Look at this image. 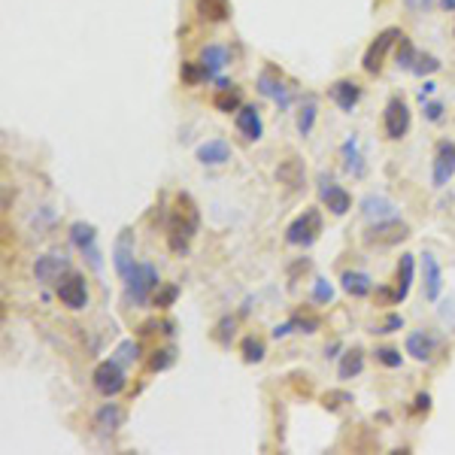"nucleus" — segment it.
<instances>
[{"mask_svg":"<svg viewBox=\"0 0 455 455\" xmlns=\"http://www.w3.org/2000/svg\"><path fill=\"white\" fill-rule=\"evenodd\" d=\"M319 234H322V216H319V210H304L301 216H297L292 225L286 228V240L292 246H313Z\"/></svg>","mask_w":455,"mask_h":455,"instance_id":"f257e3e1","label":"nucleus"},{"mask_svg":"<svg viewBox=\"0 0 455 455\" xmlns=\"http://www.w3.org/2000/svg\"><path fill=\"white\" fill-rule=\"evenodd\" d=\"M125 283H128V301H134V304H146V297L158 288V270L152 267V264H137L134 270L125 276Z\"/></svg>","mask_w":455,"mask_h":455,"instance_id":"f03ea898","label":"nucleus"},{"mask_svg":"<svg viewBox=\"0 0 455 455\" xmlns=\"http://www.w3.org/2000/svg\"><path fill=\"white\" fill-rule=\"evenodd\" d=\"M91 379H94V388L104 395V398H113V395H119L122 388H125V383H128L125 367H122L115 358L97 364L94 374H91Z\"/></svg>","mask_w":455,"mask_h":455,"instance_id":"7ed1b4c3","label":"nucleus"},{"mask_svg":"<svg viewBox=\"0 0 455 455\" xmlns=\"http://www.w3.org/2000/svg\"><path fill=\"white\" fill-rule=\"evenodd\" d=\"M70 240H73V246H76V249L88 258L91 267H94V270L104 267L101 249H97V231H94V225H88V222H73V225H70Z\"/></svg>","mask_w":455,"mask_h":455,"instance_id":"20e7f679","label":"nucleus"},{"mask_svg":"<svg viewBox=\"0 0 455 455\" xmlns=\"http://www.w3.org/2000/svg\"><path fill=\"white\" fill-rule=\"evenodd\" d=\"M67 273H70V261H67V255H64V252L40 255L37 264H34V276H37V283H43V286L61 283Z\"/></svg>","mask_w":455,"mask_h":455,"instance_id":"39448f33","label":"nucleus"},{"mask_svg":"<svg viewBox=\"0 0 455 455\" xmlns=\"http://www.w3.org/2000/svg\"><path fill=\"white\" fill-rule=\"evenodd\" d=\"M407 237V225L398 219H388V222H377L374 228L364 234V243L367 246H395Z\"/></svg>","mask_w":455,"mask_h":455,"instance_id":"423d86ee","label":"nucleus"},{"mask_svg":"<svg viewBox=\"0 0 455 455\" xmlns=\"http://www.w3.org/2000/svg\"><path fill=\"white\" fill-rule=\"evenodd\" d=\"M404 34L401 31H395V28H388V31H383L374 43L367 46V52H364V70L367 73H379V67H383V58H386V52L392 49L395 43H398Z\"/></svg>","mask_w":455,"mask_h":455,"instance_id":"0eeeda50","label":"nucleus"},{"mask_svg":"<svg viewBox=\"0 0 455 455\" xmlns=\"http://www.w3.org/2000/svg\"><path fill=\"white\" fill-rule=\"evenodd\" d=\"M58 297H61L64 307L70 310H82L88 304V288H85V279L79 273H67V276L58 283Z\"/></svg>","mask_w":455,"mask_h":455,"instance_id":"6e6552de","label":"nucleus"},{"mask_svg":"<svg viewBox=\"0 0 455 455\" xmlns=\"http://www.w3.org/2000/svg\"><path fill=\"white\" fill-rule=\"evenodd\" d=\"M410 131V106L401 97H392L386 104V134L388 140H401Z\"/></svg>","mask_w":455,"mask_h":455,"instance_id":"1a4fd4ad","label":"nucleus"},{"mask_svg":"<svg viewBox=\"0 0 455 455\" xmlns=\"http://www.w3.org/2000/svg\"><path fill=\"white\" fill-rule=\"evenodd\" d=\"M452 176H455V143L443 140V143H437L434 152V185L437 188L449 185Z\"/></svg>","mask_w":455,"mask_h":455,"instance_id":"9d476101","label":"nucleus"},{"mask_svg":"<svg viewBox=\"0 0 455 455\" xmlns=\"http://www.w3.org/2000/svg\"><path fill=\"white\" fill-rule=\"evenodd\" d=\"M113 264H115V270H119L122 276H128V273L137 267V264H134V234H131L128 228L119 234V240H115Z\"/></svg>","mask_w":455,"mask_h":455,"instance_id":"9b49d317","label":"nucleus"},{"mask_svg":"<svg viewBox=\"0 0 455 455\" xmlns=\"http://www.w3.org/2000/svg\"><path fill=\"white\" fill-rule=\"evenodd\" d=\"M319 195H322V204L328 206L334 216H343L346 210H349V204H352V197L346 188H340L337 182H328V179H322V185H319Z\"/></svg>","mask_w":455,"mask_h":455,"instance_id":"f8f14e48","label":"nucleus"},{"mask_svg":"<svg viewBox=\"0 0 455 455\" xmlns=\"http://www.w3.org/2000/svg\"><path fill=\"white\" fill-rule=\"evenodd\" d=\"M361 213H364V219H370V222H388L398 216V206L383 195H370L361 201Z\"/></svg>","mask_w":455,"mask_h":455,"instance_id":"ddd939ff","label":"nucleus"},{"mask_svg":"<svg viewBox=\"0 0 455 455\" xmlns=\"http://www.w3.org/2000/svg\"><path fill=\"white\" fill-rule=\"evenodd\" d=\"M422 273H425V297L428 301H437V297H440V288H443V270H440V264H437L434 255L425 252V258H422Z\"/></svg>","mask_w":455,"mask_h":455,"instance_id":"4468645a","label":"nucleus"},{"mask_svg":"<svg viewBox=\"0 0 455 455\" xmlns=\"http://www.w3.org/2000/svg\"><path fill=\"white\" fill-rule=\"evenodd\" d=\"M358 97H361V88L355 85V82H349V79H340V82L331 85V101L340 106L343 113H352V106L358 104Z\"/></svg>","mask_w":455,"mask_h":455,"instance_id":"2eb2a0df","label":"nucleus"},{"mask_svg":"<svg viewBox=\"0 0 455 455\" xmlns=\"http://www.w3.org/2000/svg\"><path fill=\"white\" fill-rule=\"evenodd\" d=\"M434 349H437V337L425 334V331H413V334L407 337V352L416 361H431Z\"/></svg>","mask_w":455,"mask_h":455,"instance_id":"dca6fc26","label":"nucleus"},{"mask_svg":"<svg viewBox=\"0 0 455 455\" xmlns=\"http://www.w3.org/2000/svg\"><path fill=\"white\" fill-rule=\"evenodd\" d=\"M94 425L101 428L104 434L119 431V428L125 425V410H122L119 404H104V407L97 410V416H94Z\"/></svg>","mask_w":455,"mask_h":455,"instance_id":"f3484780","label":"nucleus"},{"mask_svg":"<svg viewBox=\"0 0 455 455\" xmlns=\"http://www.w3.org/2000/svg\"><path fill=\"white\" fill-rule=\"evenodd\" d=\"M258 91L264 97H270V101H276L279 104V110H288L292 106V94H288V88L283 85V82H276L270 76V73H261V79H258Z\"/></svg>","mask_w":455,"mask_h":455,"instance_id":"a211bd4d","label":"nucleus"},{"mask_svg":"<svg viewBox=\"0 0 455 455\" xmlns=\"http://www.w3.org/2000/svg\"><path fill=\"white\" fill-rule=\"evenodd\" d=\"M237 131L243 134L246 140H258L261 137V115L255 106H240L237 110Z\"/></svg>","mask_w":455,"mask_h":455,"instance_id":"6ab92c4d","label":"nucleus"},{"mask_svg":"<svg viewBox=\"0 0 455 455\" xmlns=\"http://www.w3.org/2000/svg\"><path fill=\"white\" fill-rule=\"evenodd\" d=\"M231 158V146L225 140H210V143L197 146V161L201 164H225Z\"/></svg>","mask_w":455,"mask_h":455,"instance_id":"aec40b11","label":"nucleus"},{"mask_svg":"<svg viewBox=\"0 0 455 455\" xmlns=\"http://www.w3.org/2000/svg\"><path fill=\"white\" fill-rule=\"evenodd\" d=\"M340 152H343V167L349 170L355 179H361L364 173H367V167H364V158H361V152H358V140H355V137L346 140Z\"/></svg>","mask_w":455,"mask_h":455,"instance_id":"412c9836","label":"nucleus"},{"mask_svg":"<svg viewBox=\"0 0 455 455\" xmlns=\"http://www.w3.org/2000/svg\"><path fill=\"white\" fill-rule=\"evenodd\" d=\"M201 64L206 67V73H210V79H216L219 73L225 70V64H228V52H225L222 46H204Z\"/></svg>","mask_w":455,"mask_h":455,"instance_id":"4be33fe9","label":"nucleus"},{"mask_svg":"<svg viewBox=\"0 0 455 455\" xmlns=\"http://www.w3.org/2000/svg\"><path fill=\"white\" fill-rule=\"evenodd\" d=\"M276 179L283 182V185H288V188H301L304 185V164L297 161V158L283 161L276 167Z\"/></svg>","mask_w":455,"mask_h":455,"instance_id":"5701e85b","label":"nucleus"},{"mask_svg":"<svg viewBox=\"0 0 455 455\" xmlns=\"http://www.w3.org/2000/svg\"><path fill=\"white\" fill-rule=\"evenodd\" d=\"M343 288L349 295L355 297H364V295H370V288H374V279L367 276V273H361V270H349V273H343Z\"/></svg>","mask_w":455,"mask_h":455,"instance_id":"b1692460","label":"nucleus"},{"mask_svg":"<svg viewBox=\"0 0 455 455\" xmlns=\"http://www.w3.org/2000/svg\"><path fill=\"white\" fill-rule=\"evenodd\" d=\"M197 13L206 22H225L228 19V0H197Z\"/></svg>","mask_w":455,"mask_h":455,"instance_id":"393cba45","label":"nucleus"},{"mask_svg":"<svg viewBox=\"0 0 455 455\" xmlns=\"http://www.w3.org/2000/svg\"><path fill=\"white\" fill-rule=\"evenodd\" d=\"M316 113H319L316 97H307V101L301 104V113H297V131H301V137H310L313 125H316Z\"/></svg>","mask_w":455,"mask_h":455,"instance_id":"a878e982","label":"nucleus"},{"mask_svg":"<svg viewBox=\"0 0 455 455\" xmlns=\"http://www.w3.org/2000/svg\"><path fill=\"white\" fill-rule=\"evenodd\" d=\"M413 286V255H401V267H398V304L407 301Z\"/></svg>","mask_w":455,"mask_h":455,"instance_id":"bb28decb","label":"nucleus"},{"mask_svg":"<svg viewBox=\"0 0 455 455\" xmlns=\"http://www.w3.org/2000/svg\"><path fill=\"white\" fill-rule=\"evenodd\" d=\"M364 370V355L361 349H349L343 355V361H340V379H352V377H358Z\"/></svg>","mask_w":455,"mask_h":455,"instance_id":"cd10ccee","label":"nucleus"},{"mask_svg":"<svg viewBox=\"0 0 455 455\" xmlns=\"http://www.w3.org/2000/svg\"><path fill=\"white\" fill-rule=\"evenodd\" d=\"M416 61H419V52L413 49V43L407 37H401V49H398V67L401 70H413L416 67Z\"/></svg>","mask_w":455,"mask_h":455,"instance_id":"c85d7f7f","label":"nucleus"},{"mask_svg":"<svg viewBox=\"0 0 455 455\" xmlns=\"http://www.w3.org/2000/svg\"><path fill=\"white\" fill-rule=\"evenodd\" d=\"M213 104H216L219 113H237L240 110V94L237 91H231V88H222Z\"/></svg>","mask_w":455,"mask_h":455,"instance_id":"c756f323","label":"nucleus"},{"mask_svg":"<svg viewBox=\"0 0 455 455\" xmlns=\"http://www.w3.org/2000/svg\"><path fill=\"white\" fill-rule=\"evenodd\" d=\"M173 361H176V349H173V346H167V349H158V352L152 355V358H149V370H155V374H158V370L173 367Z\"/></svg>","mask_w":455,"mask_h":455,"instance_id":"7c9ffc66","label":"nucleus"},{"mask_svg":"<svg viewBox=\"0 0 455 455\" xmlns=\"http://www.w3.org/2000/svg\"><path fill=\"white\" fill-rule=\"evenodd\" d=\"M137 358H140V343H134V340L119 343V349H115V361H119L122 367H128V364H134Z\"/></svg>","mask_w":455,"mask_h":455,"instance_id":"2f4dec72","label":"nucleus"},{"mask_svg":"<svg viewBox=\"0 0 455 455\" xmlns=\"http://www.w3.org/2000/svg\"><path fill=\"white\" fill-rule=\"evenodd\" d=\"M182 82H188V85H195V82H201V79H210V73H206L204 64H192V61H185L182 64Z\"/></svg>","mask_w":455,"mask_h":455,"instance_id":"473e14b6","label":"nucleus"},{"mask_svg":"<svg viewBox=\"0 0 455 455\" xmlns=\"http://www.w3.org/2000/svg\"><path fill=\"white\" fill-rule=\"evenodd\" d=\"M261 358H264V343L255 340V337H246V340H243V361L246 364H255V361H261Z\"/></svg>","mask_w":455,"mask_h":455,"instance_id":"72a5a7b5","label":"nucleus"},{"mask_svg":"<svg viewBox=\"0 0 455 455\" xmlns=\"http://www.w3.org/2000/svg\"><path fill=\"white\" fill-rule=\"evenodd\" d=\"M313 297H316L319 304H331L334 301V286L328 283V279H316V286H313Z\"/></svg>","mask_w":455,"mask_h":455,"instance_id":"f704fd0d","label":"nucleus"},{"mask_svg":"<svg viewBox=\"0 0 455 455\" xmlns=\"http://www.w3.org/2000/svg\"><path fill=\"white\" fill-rule=\"evenodd\" d=\"M434 70H440V61H437L434 55H419L416 67H413L416 76H425V73H434Z\"/></svg>","mask_w":455,"mask_h":455,"instance_id":"c9c22d12","label":"nucleus"},{"mask_svg":"<svg viewBox=\"0 0 455 455\" xmlns=\"http://www.w3.org/2000/svg\"><path fill=\"white\" fill-rule=\"evenodd\" d=\"M179 297V288L176 286H164L158 295H155V307H173V301Z\"/></svg>","mask_w":455,"mask_h":455,"instance_id":"e433bc0d","label":"nucleus"},{"mask_svg":"<svg viewBox=\"0 0 455 455\" xmlns=\"http://www.w3.org/2000/svg\"><path fill=\"white\" fill-rule=\"evenodd\" d=\"M377 358L386 364V367H401V352L398 349H379Z\"/></svg>","mask_w":455,"mask_h":455,"instance_id":"4c0bfd02","label":"nucleus"},{"mask_svg":"<svg viewBox=\"0 0 455 455\" xmlns=\"http://www.w3.org/2000/svg\"><path fill=\"white\" fill-rule=\"evenodd\" d=\"M231 334H234V319H231V316H225V319H222L219 322V340L222 343H231Z\"/></svg>","mask_w":455,"mask_h":455,"instance_id":"58836bf2","label":"nucleus"},{"mask_svg":"<svg viewBox=\"0 0 455 455\" xmlns=\"http://www.w3.org/2000/svg\"><path fill=\"white\" fill-rule=\"evenodd\" d=\"M343 401H352V395H346V392H328L325 395V407L328 410H337Z\"/></svg>","mask_w":455,"mask_h":455,"instance_id":"ea45409f","label":"nucleus"},{"mask_svg":"<svg viewBox=\"0 0 455 455\" xmlns=\"http://www.w3.org/2000/svg\"><path fill=\"white\" fill-rule=\"evenodd\" d=\"M425 115H428V122H440L443 119V104H425Z\"/></svg>","mask_w":455,"mask_h":455,"instance_id":"a19ab883","label":"nucleus"},{"mask_svg":"<svg viewBox=\"0 0 455 455\" xmlns=\"http://www.w3.org/2000/svg\"><path fill=\"white\" fill-rule=\"evenodd\" d=\"M407 3V10H413V13H422V10H428V6L434 3V0H404Z\"/></svg>","mask_w":455,"mask_h":455,"instance_id":"79ce46f5","label":"nucleus"},{"mask_svg":"<svg viewBox=\"0 0 455 455\" xmlns=\"http://www.w3.org/2000/svg\"><path fill=\"white\" fill-rule=\"evenodd\" d=\"M398 328H404V319H401V316H388L383 334H392V331H398Z\"/></svg>","mask_w":455,"mask_h":455,"instance_id":"37998d69","label":"nucleus"},{"mask_svg":"<svg viewBox=\"0 0 455 455\" xmlns=\"http://www.w3.org/2000/svg\"><path fill=\"white\" fill-rule=\"evenodd\" d=\"M434 91H437V85H434V82H425V88L419 91V101L425 104V97H428V94H434Z\"/></svg>","mask_w":455,"mask_h":455,"instance_id":"c03bdc74","label":"nucleus"},{"mask_svg":"<svg viewBox=\"0 0 455 455\" xmlns=\"http://www.w3.org/2000/svg\"><path fill=\"white\" fill-rule=\"evenodd\" d=\"M431 407V398H428V395H419L416 398V410H428Z\"/></svg>","mask_w":455,"mask_h":455,"instance_id":"a18cd8bd","label":"nucleus"},{"mask_svg":"<svg viewBox=\"0 0 455 455\" xmlns=\"http://www.w3.org/2000/svg\"><path fill=\"white\" fill-rule=\"evenodd\" d=\"M440 6L443 10H455V0H440Z\"/></svg>","mask_w":455,"mask_h":455,"instance_id":"49530a36","label":"nucleus"}]
</instances>
